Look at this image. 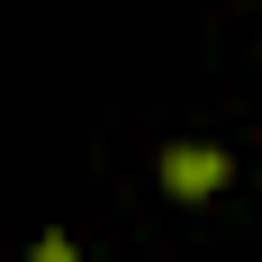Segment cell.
Here are the masks:
<instances>
[{
    "label": "cell",
    "instance_id": "6da1fadb",
    "mask_svg": "<svg viewBox=\"0 0 262 262\" xmlns=\"http://www.w3.org/2000/svg\"><path fill=\"white\" fill-rule=\"evenodd\" d=\"M154 172H163V199H217L235 163H226V145H199V136H190V145H163Z\"/></svg>",
    "mask_w": 262,
    "mask_h": 262
},
{
    "label": "cell",
    "instance_id": "7a4b0ae2",
    "mask_svg": "<svg viewBox=\"0 0 262 262\" xmlns=\"http://www.w3.org/2000/svg\"><path fill=\"white\" fill-rule=\"evenodd\" d=\"M27 262H81V253H73V235H36V253H27Z\"/></svg>",
    "mask_w": 262,
    "mask_h": 262
}]
</instances>
